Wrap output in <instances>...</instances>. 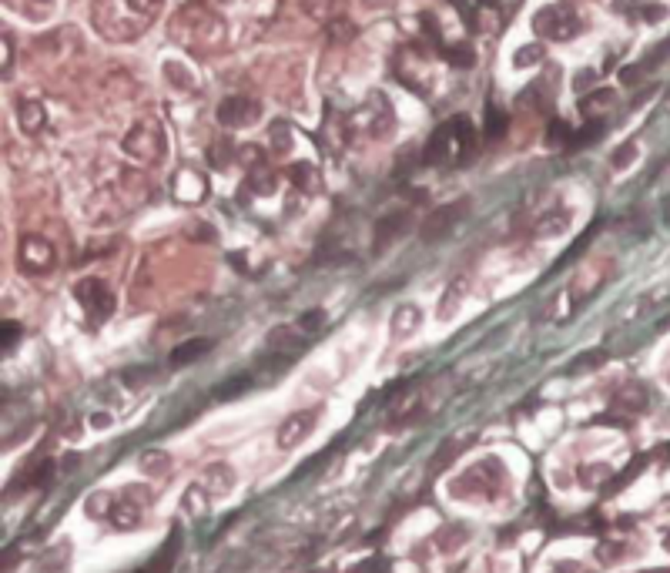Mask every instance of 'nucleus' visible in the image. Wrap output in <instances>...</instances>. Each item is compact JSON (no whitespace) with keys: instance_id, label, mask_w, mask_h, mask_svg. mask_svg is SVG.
Segmentation results:
<instances>
[{"instance_id":"nucleus-1","label":"nucleus","mask_w":670,"mask_h":573,"mask_svg":"<svg viewBox=\"0 0 670 573\" xmlns=\"http://www.w3.org/2000/svg\"><path fill=\"white\" fill-rule=\"evenodd\" d=\"M161 7L165 0H94L91 24L98 30V37L111 44H131L154 24Z\"/></svg>"},{"instance_id":"nucleus-2","label":"nucleus","mask_w":670,"mask_h":573,"mask_svg":"<svg viewBox=\"0 0 670 573\" xmlns=\"http://www.w3.org/2000/svg\"><path fill=\"white\" fill-rule=\"evenodd\" d=\"M171 34H175V40L185 51H195V54H215L225 47V40H228L225 21L208 4H202V0H191V4H185L175 13V30Z\"/></svg>"},{"instance_id":"nucleus-3","label":"nucleus","mask_w":670,"mask_h":573,"mask_svg":"<svg viewBox=\"0 0 670 573\" xmlns=\"http://www.w3.org/2000/svg\"><path fill=\"white\" fill-rule=\"evenodd\" d=\"M473 151V125L466 117H449L432 131L429 144H426V165L449 168L463 165Z\"/></svg>"},{"instance_id":"nucleus-4","label":"nucleus","mask_w":670,"mask_h":573,"mask_svg":"<svg viewBox=\"0 0 670 573\" xmlns=\"http://www.w3.org/2000/svg\"><path fill=\"white\" fill-rule=\"evenodd\" d=\"M121 148H125V154L131 161H138V165H158V161L165 158V148H168L165 125L151 115L138 117L134 125L127 127L125 138H121Z\"/></svg>"},{"instance_id":"nucleus-5","label":"nucleus","mask_w":670,"mask_h":573,"mask_svg":"<svg viewBox=\"0 0 670 573\" xmlns=\"http://www.w3.org/2000/svg\"><path fill=\"white\" fill-rule=\"evenodd\" d=\"M533 30H536L543 40H557V44H563V40L577 37V34L583 30V24H580V17H577V7L567 4V0H560V4L540 7V11L533 13Z\"/></svg>"},{"instance_id":"nucleus-6","label":"nucleus","mask_w":670,"mask_h":573,"mask_svg":"<svg viewBox=\"0 0 670 573\" xmlns=\"http://www.w3.org/2000/svg\"><path fill=\"white\" fill-rule=\"evenodd\" d=\"M392 127V108L382 94H372L362 108H355L349 115V131L366 134V138H386Z\"/></svg>"},{"instance_id":"nucleus-7","label":"nucleus","mask_w":670,"mask_h":573,"mask_svg":"<svg viewBox=\"0 0 670 573\" xmlns=\"http://www.w3.org/2000/svg\"><path fill=\"white\" fill-rule=\"evenodd\" d=\"M74 299L81 302V308L88 312V318L94 325L104 322V318H111V312H114V295H111V289H108V282H101V279H81L74 285Z\"/></svg>"},{"instance_id":"nucleus-8","label":"nucleus","mask_w":670,"mask_h":573,"mask_svg":"<svg viewBox=\"0 0 670 573\" xmlns=\"http://www.w3.org/2000/svg\"><path fill=\"white\" fill-rule=\"evenodd\" d=\"M469 212V198H459V202H449V204H439V208H432L429 215H426V221L419 225V238L422 242H439V238H446L449 231L459 225V218Z\"/></svg>"},{"instance_id":"nucleus-9","label":"nucleus","mask_w":670,"mask_h":573,"mask_svg":"<svg viewBox=\"0 0 670 573\" xmlns=\"http://www.w3.org/2000/svg\"><path fill=\"white\" fill-rule=\"evenodd\" d=\"M17 262H21L27 275H44V272H51L57 265V252L44 235H24L21 245H17Z\"/></svg>"},{"instance_id":"nucleus-10","label":"nucleus","mask_w":670,"mask_h":573,"mask_svg":"<svg viewBox=\"0 0 670 573\" xmlns=\"http://www.w3.org/2000/svg\"><path fill=\"white\" fill-rule=\"evenodd\" d=\"M171 198L178 204H202L208 198V178L198 168H178L171 178Z\"/></svg>"},{"instance_id":"nucleus-11","label":"nucleus","mask_w":670,"mask_h":573,"mask_svg":"<svg viewBox=\"0 0 670 573\" xmlns=\"http://www.w3.org/2000/svg\"><path fill=\"white\" fill-rule=\"evenodd\" d=\"M258 117H262V104L255 98H245V94L225 98L221 108H218V121L225 127H252Z\"/></svg>"},{"instance_id":"nucleus-12","label":"nucleus","mask_w":670,"mask_h":573,"mask_svg":"<svg viewBox=\"0 0 670 573\" xmlns=\"http://www.w3.org/2000/svg\"><path fill=\"white\" fill-rule=\"evenodd\" d=\"M131 493H134V490H127L125 497H117L114 499V507H111V523L117 526V530H131V526H138L141 516H144V507H148L144 490L138 493V499H131Z\"/></svg>"},{"instance_id":"nucleus-13","label":"nucleus","mask_w":670,"mask_h":573,"mask_svg":"<svg viewBox=\"0 0 670 573\" xmlns=\"http://www.w3.org/2000/svg\"><path fill=\"white\" fill-rule=\"evenodd\" d=\"M305 332L302 329H291V325H279V329H272L268 332V352L275 359H291V356H299L302 352V345H305V339H302Z\"/></svg>"},{"instance_id":"nucleus-14","label":"nucleus","mask_w":670,"mask_h":573,"mask_svg":"<svg viewBox=\"0 0 670 573\" xmlns=\"http://www.w3.org/2000/svg\"><path fill=\"white\" fill-rule=\"evenodd\" d=\"M316 416H318V409H305V412H299V416H291V419L282 422V429H279L282 449H291V446L302 443L305 436L316 429Z\"/></svg>"},{"instance_id":"nucleus-15","label":"nucleus","mask_w":670,"mask_h":573,"mask_svg":"<svg viewBox=\"0 0 670 573\" xmlns=\"http://www.w3.org/2000/svg\"><path fill=\"white\" fill-rule=\"evenodd\" d=\"M409 228V212H392V215H382L376 221V252H382L392 238H399L403 231Z\"/></svg>"},{"instance_id":"nucleus-16","label":"nucleus","mask_w":670,"mask_h":573,"mask_svg":"<svg viewBox=\"0 0 670 573\" xmlns=\"http://www.w3.org/2000/svg\"><path fill=\"white\" fill-rule=\"evenodd\" d=\"M178 543H181V536L171 533V540L161 547V553H154L151 560L134 573H171V567H175V560H178Z\"/></svg>"},{"instance_id":"nucleus-17","label":"nucleus","mask_w":670,"mask_h":573,"mask_svg":"<svg viewBox=\"0 0 670 573\" xmlns=\"http://www.w3.org/2000/svg\"><path fill=\"white\" fill-rule=\"evenodd\" d=\"M17 125H21V131L24 134H37L40 127H44V108H40V101H21L17 104Z\"/></svg>"},{"instance_id":"nucleus-18","label":"nucleus","mask_w":670,"mask_h":573,"mask_svg":"<svg viewBox=\"0 0 670 573\" xmlns=\"http://www.w3.org/2000/svg\"><path fill=\"white\" fill-rule=\"evenodd\" d=\"M570 225L567 208H550L543 215H536V235H563Z\"/></svg>"},{"instance_id":"nucleus-19","label":"nucleus","mask_w":670,"mask_h":573,"mask_svg":"<svg viewBox=\"0 0 670 573\" xmlns=\"http://www.w3.org/2000/svg\"><path fill=\"white\" fill-rule=\"evenodd\" d=\"M208 349H212V342H208V339H191V342H181L175 352H171V366H188V362H195V359H202Z\"/></svg>"},{"instance_id":"nucleus-20","label":"nucleus","mask_w":670,"mask_h":573,"mask_svg":"<svg viewBox=\"0 0 670 573\" xmlns=\"http://www.w3.org/2000/svg\"><path fill=\"white\" fill-rule=\"evenodd\" d=\"M291 181H295V188L302 191H318L322 188V175L316 171V165H308V161H299V165H291Z\"/></svg>"},{"instance_id":"nucleus-21","label":"nucleus","mask_w":670,"mask_h":573,"mask_svg":"<svg viewBox=\"0 0 670 573\" xmlns=\"http://www.w3.org/2000/svg\"><path fill=\"white\" fill-rule=\"evenodd\" d=\"M607 104H613V91L603 88V91H594L590 98H580V111H583L587 117H590V115L596 117L600 111H603V108H607Z\"/></svg>"},{"instance_id":"nucleus-22","label":"nucleus","mask_w":670,"mask_h":573,"mask_svg":"<svg viewBox=\"0 0 670 573\" xmlns=\"http://www.w3.org/2000/svg\"><path fill=\"white\" fill-rule=\"evenodd\" d=\"M416 322H419V312L412 306L399 308V312L392 316V335H409V332L416 329Z\"/></svg>"},{"instance_id":"nucleus-23","label":"nucleus","mask_w":670,"mask_h":573,"mask_svg":"<svg viewBox=\"0 0 670 573\" xmlns=\"http://www.w3.org/2000/svg\"><path fill=\"white\" fill-rule=\"evenodd\" d=\"M305 13L318 21V24H329L332 21V11H335V0H302Z\"/></svg>"},{"instance_id":"nucleus-24","label":"nucleus","mask_w":670,"mask_h":573,"mask_svg":"<svg viewBox=\"0 0 670 573\" xmlns=\"http://www.w3.org/2000/svg\"><path fill=\"white\" fill-rule=\"evenodd\" d=\"M13 11H21V13H27V17H47V11L54 7V0H7Z\"/></svg>"},{"instance_id":"nucleus-25","label":"nucleus","mask_w":670,"mask_h":573,"mask_svg":"<svg viewBox=\"0 0 670 573\" xmlns=\"http://www.w3.org/2000/svg\"><path fill=\"white\" fill-rule=\"evenodd\" d=\"M600 131H603V121L600 117H594L587 127H580L573 138H570V148H583V144H590V141H596L600 138Z\"/></svg>"},{"instance_id":"nucleus-26","label":"nucleus","mask_w":670,"mask_h":573,"mask_svg":"<svg viewBox=\"0 0 670 573\" xmlns=\"http://www.w3.org/2000/svg\"><path fill=\"white\" fill-rule=\"evenodd\" d=\"M248 386H252V376H248V372H245V376H235V379H228V382H221V386H218L215 399H231V395L245 393Z\"/></svg>"},{"instance_id":"nucleus-27","label":"nucleus","mask_w":670,"mask_h":573,"mask_svg":"<svg viewBox=\"0 0 670 573\" xmlns=\"http://www.w3.org/2000/svg\"><path fill=\"white\" fill-rule=\"evenodd\" d=\"M506 125H509V117L499 111V108H490V121H486V138L496 141L499 134L506 131Z\"/></svg>"},{"instance_id":"nucleus-28","label":"nucleus","mask_w":670,"mask_h":573,"mask_svg":"<svg viewBox=\"0 0 670 573\" xmlns=\"http://www.w3.org/2000/svg\"><path fill=\"white\" fill-rule=\"evenodd\" d=\"M325 34H329L332 40H352L355 24L352 21H329V24H325Z\"/></svg>"},{"instance_id":"nucleus-29","label":"nucleus","mask_w":670,"mask_h":573,"mask_svg":"<svg viewBox=\"0 0 670 573\" xmlns=\"http://www.w3.org/2000/svg\"><path fill=\"white\" fill-rule=\"evenodd\" d=\"M325 325V312L322 308H312V312H305L302 318H299V329L305 332V335H312V332H318Z\"/></svg>"},{"instance_id":"nucleus-30","label":"nucleus","mask_w":670,"mask_h":573,"mask_svg":"<svg viewBox=\"0 0 670 573\" xmlns=\"http://www.w3.org/2000/svg\"><path fill=\"white\" fill-rule=\"evenodd\" d=\"M208 161H212V168H225L228 161H231V144H228V141L212 144V148H208Z\"/></svg>"},{"instance_id":"nucleus-31","label":"nucleus","mask_w":670,"mask_h":573,"mask_svg":"<svg viewBox=\"0 0 670 573\" xmlns=\"http://www.w3.org/2000/svg\"><path fill=\"white\" fill-rule=\"evenodd\" d=\"M540 57H543V47H540V44L533 47L530 44V47H519L516 57H513V64H516V67H530V64H540Z\"/></svg>"},{"instance_id":"nucleus-32","label":"nucleus","mask_w":670,"mask_h":573,"mask_svg":"<svg viewBox=\"0 0 670 573\" xmlns=\"http://www.w3.org/2000/svg\"><path fill=\"white\" fill-rule=\"evenodd\" d=\"M570 138H573V131H570L567 121H553L550 125V144H567L570 148Z\"/></svg>"},{"instance_id":"nucleus-33","label":"nucleus","mask_w":670,"mask_h":573,"mask_svg":"<svg viewBox=\"0 0 670 573\" xmlns=\"http://www.w3.org/2000/svg\"><path fill=\"white\" fill-rule=\"evenodd\" d=\"M11 67H13V37L4 30V77H11Z\"/></svg>"},{"instance_id":"nucleus-34","label":"nucleus","mask_w":670,"mask_h":573,"mask_svg":"<svg viewBox=\"0 0 670 573\" xmlns=\"http://www.w3.org/2000/svg\"><path fill=\"white\" fill-rule=\"evenodd\" d=\"M17 322H4V349H11L13 342H17Z\"/></svg>"},{"instance_id":"nucleus-35","label":"nucleus","mask_w":670,"mask_h":573,"mask_svg":"<svg viewBox=\"0 0 670 573\" xmlns=\"http://www.w3.org/2000/svg\"><path fill=\"white\" fill-rule=\"evenodd\" d=\"M587 77H596V74H594V71H590V74H587V71H580V74H577V91L587 88ZM590 84H594V81H590Z\"/></svg>"},{"instance_id":"nucleus-36","label":"nucleus","mask_w":670,"mask_h":573,"mask_svg":"<svg viewBox=\"0 0 670 573\" xmlns=\"http://www.w3.org/2000/svg\"><path fill=\"white\" fill-rule=\"evenodd\" d=\"M664 543H667V550H670V533H667V540H664Z\"/></svg>"}]
</instances>
